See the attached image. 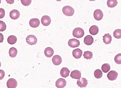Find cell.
I'll list each match as a JSON object with an SVG mask.
<instances>
[{"mask_svg":"<svg viewBox=\"0 0 121 88\" xmlns=\"http://www.w3.org/2000/svg\"><path fill=\"white\" fill-rule=\"evenodd\" d=\"M85 33L83 29L80 27L75 28L73 30V34L75 37L80 38L82 37L84 35Z\"/></svg>","mask_w":121,"mask_h":88,"instance_id":"6da1fadb","label":"cell"},{"mask_svg":"<svg viewBox=\"0 0 121 88\" xmlns=\"http://www.w3.org/2000/svg\"><path fill=\"white\" fill-rule=\"evenodd\" d=\"M62 11L65 15L68 16H73L75 12L73 8L69 6H64L63 8Z\"/></svg>","mask_w":121,"mask_h":88,"instance_id":"7a4b0ae2","label":"cell"},{"mask_svg":"<svg viewBox=\"0 0 121 88\" xmlns=\"http://www.w3.org/2000/svg\"><path fill=\"white\" fill-rule=\"evenodd\" d=\"M26 40L28 44L31 45L36 44L37 42L36 37L35 35H32L28 36L26 38Z\"/></svg>","mask_w":121,"mask_h":88,"instance_id":"3957f363","label":"cell"},{"mask_svg":"<svg viewBox=\"0 0 121 88\" xmlns=\"http://www.w3.org/2000/svg\"><path fill=\"white\" fill-rule=\"evenodd\" d=\"M94 16L96 20L100 21L102 19L104 14L102 11L100 9H98L94 11Z\"/></svg>","mask_w":121,"mask_h":88,"instance_id":"277c9868","label":"cell"},{"mask_svg":"<svg viewBox=\"0 0 121 88\" xmlns=\"http://www.w3.org/2000/svg\"><path fill=\"white\" fill-rule=\"evenodd\" d=\"M17 85V83L16 80L13 78L9 79L7 83V85L8 88H16Z\"/></svg>","mask_w":121,"mask_h":88,"instance_id":"5b68a950","label":"cell"},{"mask_svg":"<svg viewBox=\"0 0 121 88\" xmlns=\"http://www.w3.org/2000/svg\"><path fill=\"white\" fill-rule=\"evenodd\" d=\"M68 44L69 46L73 48L79 46L80 45L79 41L75 38L70 39L69 40Z\"/></svg>","mask_w":121,"mask_h":88,"instance_id":"8992f818","label":"cell"},{"mask_svg":"<svg viewBox=\"0 0 121 88\" xmlns=\"http://www.w3.org/2000/svg\"><path fill=\"white\" fill-rule=\"evenodd\" d=\"M67 82L65 80L62 78L58 79L56 82V87L58 88H62L66 85Z\"/></svg>","mask_w":121,"mask_h":88,"instance_id":"52a82bcc","label":"cell"},{"mask_svg":"<svg viewBox=\"0 0 121 88\" xmlns=\"http://www.w3.org/2000/svg\"><path fill=\"white\" fill-rule=\"evenodd\" d=\"M118 73L114 71H112L107 74V77L108 79L110 81L116 80L117 77Z\"/></svg>","mask_w":121,"mask_h":88,"instance_id":"ba28073f","label":"cell"},{"mask_svg":"<svg viewBox=\"0 0 121 88\" xmlns=\"http://www.w3.org/2000/svg\"><path fill=\"white\" fill-rule=\"evenodd\" d=\"M51 18L48 16H44L42 18L41 22L44 26H48L51 23Z\"/></svg>","mask_w":121,"mask_h":88,"instance_id":"9c48e42d","label":"cell"},{"mask_svg":"<svg viewBox=\"0 0 121 88\" xmlns=\"http://www.w3.org/2000/svg\"><path fill=\"white\" fill-rule=\"evenodd\" d=\"M40 22L39 19L37 18H32L30 21L29 24L30 26L34 28L38 27L39 25Z\"/></svg>","mask_w":121,"mask_h":88,"instance_id":"30bf717a","label":"cell"},{"mask_svg":"<svg viewBox=\"0 0 121 88\" xmlns=\"http://www.w3.org/2000/svg\"><path fill=\"white\" fill-rule=\"evenodd\" d=\"M77 81V84L80 88L86 87L88 84V81L85 78H81Z\"/></svg>","mask_w":121,"mask_h":88,"instance_id":"8fae6325","label":"cell"},{"mask_svg":"<svg viewBox=\"0 0 121 88\" xmlns=\"http://www.w3.org/2000/svg\"><path fill=\"white\" fill-rule=\"evenodd\" d=\"M82 54V51L79 48L75 49L73 50L72 52L73 56L76 59L80 58Z\"/></svg>","mask_w":121,"mask_h":88,"instance_id":"7c38bea8","label":"cell"},{"mask_svg":"<svg viewBox=\"0 0 121 88\" xmlns=\"http://www.w3.org/2000/svg\"><path fill=\"white\" fill-rule=\"evenodd\" d=\"M20 15L19 12L17 10L14 9L10 12L9 14V16L10 18L14 20H16L17 19Z\"/></svg>","mask_w":121,"mask_h":88,"instance_id":"4fadbf2b","label":"cell"},{"mask_svg":"<svg viewBox=\"0 0 121 88\" xmlns=\"http://www.w3.org/2000/svg\"><path fill=\"white\" fill-rule=\"evenodd\" d=\"M52 62L54 65L57 66L61 63L62 62V59L60 56L56 55L53 57Z\"/></svg>","mask_w":121,"mask_h":88,"instance_id":"5bb4252c","label":"cell"},{"mask_svg":"<svg viewBox=\"0 0 121 88\" xmlns=\"http://www.w3.org/2000/svg\"><path fill=\"white\" fill-rule=\"evenodd\" d=\"M81 76V73L78 70H75L72 71L70 75V76L73 79L79 80Z\"/></svg>","mask_w":121,"mask_h":88,"instance_id":"9a60e30c","label":"cell"},{"mask_svg":"<svg viewBox=\"0 0 121 88\" xmlns=\"http://www.w3.org/2000/svg\"><path fill=\"white\" fill-rule=\"evenodd\" d=\"M94 41V39L91 36L88 35L84 38V42L86 45L89 46L93 44Z\"/></svg>","mask_w":121,"mask_h":88,"instance_id":"2e32d148","label":"cell"},{"mask_svg":"<svg viewBox=\"0 0 121 88\" xmlns=\"http://www.w3.org/2000/svg\"><path fill=\"white\" fill-rule=\"evenodd\" d=\"M44 53L46 56L50 58L52 57L53 55L54 51L52 48L48 47L45 49Z\"/></svg>","mask_w":121,"mask_h":88,"instance_id":"e0dca14e","label":"cell"},{"mask_svg":"<svg viewBox=\"0 0 121 88\" xmlns=\"http://www.w3.org/2000/svg\"><path fill=\"white\" fill-rule=\"evenodd\" d=\"M104 42L105 44H110L112 41V37L111 35L109 34H106L103 36Z\"/></svg>","mask_w":121,"mask_h":88,"instance_id":"ac0fdd59","label":"cell"},{"mask_svg":"<svg viewBox=\"0 0 121 88\" xmlns=\"http://www.w3.org/2000/svg\"><path fill=\"white\" fill-rule=\"evenodd\" d=\"M70 72L67 67H64L60 70V74L63 77L66 78L69 76Z\"/></svg>","mask_w":121,"mask_h":88,"instance_id":"d6986e66","label":"cell"},{"mask_svg":"<svg viewBox=\"0 0 121 88\" xmlns=\"http://www.w3.org/2000/svg\"><path fill=\"white\" fill-rule=\"evenodd\" d=\"M99 28L96 25H93L89 29V32L91 34L93 35H95L99 32Z\"/></svg>","mask_w":121,"mask_h":88,"instance_id":"ffe728a7","label":"cell"},{"mask_svg":"<svg viewBox=\"0 0 121 88\" xmlns=\"http://www.w3.org/2000/svg\"><path fill=\"white\" fill-rule=\"evenodd\" d=\"M17 38L16 36L11 35L8 37L7 39L8 43L11 45H13L17 42Z\"/></svg>","mask_w":121,"mask_h":88,"instance_id":"44dd1931","label":"cell"},{"mask_svg":"<svg viewBox=\"0 0 121 88\" xmlns=\"http://www.w3.org/2000/svg\"><path fill=\"white\" fill-rule=\"evenodd\" d=\"M17 49L14 47H12L10 48L9 50V55L12 58L15 57L17 56Z\"/></svg>","mask_w":121,"mask_h":88,"instance_id":"7402d4cb","label":"cell"},{"mask_svg":"<svg viewBox=\"0 0 121 88\" xmlns=\"http://www.w3.org/2000/svg\"><path fill=\"white\" fill-rule=\"evenodd\" d=\"M118 4L117 0H108L107 4L109 8H114Z\"/></svg>","mask_w":121,"mask_h":88,"instance_id":"603a6c76","label":"cell"},{"mask_svg":"<svg viewBox=\"0 0 121 88\" xmlns=\"http://www.w3.org/2000/svg\"><path fill=\"white\" fill-rule=\"evenodd\" d=\"M93 56L92 53L89 51L85 52L83 55L84 58L87 60L91 59L93 58Z\"/></svg>","mask_w":121,"mask_h":88,"instance_id":"cb8c5ba5","label":"cell"},{"mask_svg":"<svg viewBox=\"0 0 121 88\" xmlns=\"http://www.w3.org/2000/svg\"><path fill=\"white\" fill-rule=\"evenodd\" d=\"M110 69V67L109 64L105 63L104 64L102 67V70L104 72L107 73L108 72Z\"/></svg>","mask_w":121,"mask_h":88,"instance_id":"d4e9b609","label":"cell"},{"mask_svg":"<svg viewBox=\"0 0 121 88\" xmlns=\"http://www.w3.org/2000/svg\"><path fill=\"white\" fill-rule=\"evenodd\" d=\"M94 75L96 79H99L102 77L103 73L99 69H98L95 71Z\"/></svg>","mask_w":121,"mask_h":88,"instance_id":"484cf974","label":"cell"},{"mask_svg":"<svg viewBox=\"0 0 121 88\" xmlns=\"http://www.w3.org/2000/svg\"><path fill=\"white\" fill-rule=\"evenodd\" d=\"M114 37L116 38L120 39L121 38V30L118 29L115 30L113 33Z\"/></svg>","mask_w":121,"mask_h":88,"instance_id":"4316f807","label":"cell"},{"mask_svg":"<svg viewBox=\"0 0 121 88\" xmlns=\"http://www.w3.org/2000/svg\"><path fill=\"white\" fill-rule=\"evenodd\" d=\"M114 60L117 64H121V54L119 53L116 55L114 58Z\"/></svg>","mask_w":121,"mask_h":88,"instance_id":"83f0119b","label":"cell"},{"mask_svg":"<svg viewBox=\"0 0 121 88\" xmlns=\"http://www.w3.org/2000/svg\"><path fill=\"white\" fill-rule=\"evenodd\" d=\"M6 27L5 23L3 21H0V31L3 32L5 31Z\"/></svg>","mask_w":121,"mask_h":88,"instance_id":"f1b7e54d","label":"cell"},{"mask_svg":"<svg viewBox=\"0 0 121 88\" xmlns=\"http://www.w3.org/2000/svg\"><path fill=\"white\" fill-rule=\"evenodd\" d=\"M22 4L24 6H27L30 5L32 2V0H21Z\"/></svg>","mask_w":121,"mask_h":88,"instance_id":"f546056e","label":"cell"},{"mask_svg":"<svg viewBox=\"0 0 121 88\" xmlns=\"http://www.w3.org/2000/svg\"><path fill=\"white\" fill-rule=\"evenodd\" d=\"M5 13L4 9L2 8H0V18H3L5 16Z\"/></svg>","mask_w":121,"mask_h":88,"instance_id":"4dcf8cb0","label":"cell"},{"mask_svg":"<svg viewBox=\"0 0 121 88\" xmlns=\"http://www.w3.org/2000/svg\"><path fill=\"white\" fill-rule=\"evenodd\" d=\"M5 73L4 71L0 70V80H2L4 78Z\"/></svg>","mask_w":121,"mask_h":88,"instance_id":"1f68e13d","label":"cell"},{"mask_svg":"<svg viewBox=\"0 0 121 88\" xmlns=\"http://www.w3.org/2000/svg\"><path fill=\"white\" fill-rule=\"evenodd\" d=\"M4 39V35L0 33V43L3 42Z\"/></svg>","mask_w":121,"mask_h":88,"instance_id":"d6a6232c","label":"cell"},{"mask_svg":"<svg viewBox=\"0 0 121 88\" xmlns=\"http://www.w3.org/2000/svg\"><path fill=\"white\" fill-rule=\"evenodd\" d=\"M6 1L7 2L8 4H11L14 3V0H6Z\"/></svg>","mask_w":121,"mask_h":88,"instance_id":"836d02e7","label":"cell"},{"mask_svg":"<svg viewBox=\"0 0 121 88\" xmlns=\"http://www.w3.org/2000/svg\"><path fill=\"white\" fill-rule=\"evenodd\" d=\"M89 0L90 1H95L96 0Z\"/></svg>","mask_w":121,"mask_h":88,"instance_id":"e575fe53","label":"cell"},{"mask_svg":"<svg viewBox=\"0 0 121 88\" xmlns=\"http://www.w3.org/2000/svg\"><path fill=\"white\" fill-rule=\"evenodd\" d=\"M61 0H56V1L58 2L61 1Z\"/></svg>","mask_w":121,"mask_h":88,"instance_id":"d590c367","label":"cell"},{"mask_svg":"<svg viewBox=\"0 0 121 88\" xmlns=\"http://www.w3.org/2000/svg\"><path fill=\"white\" fill-rule=\"evenodd\" d=\"M1 63L0 62V67H1Z\"/></svg>","mask_w":121,"mask_h":88,"instance_id":"8d00e7d4","label":"cell"},{"mask_svg":"<svg viewBox=\"0 0 121 88\" xmlns=\"http://www.w3.org/2000/svg\"><path fill=\"white\" fill-rule=\"evenodd\" d=\"M1 0H0V4H1Z\"/></svg>","mask_w":121,"mask_h":88,"instance_id":"74e56055","label":"cell"}]
</instances>
